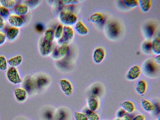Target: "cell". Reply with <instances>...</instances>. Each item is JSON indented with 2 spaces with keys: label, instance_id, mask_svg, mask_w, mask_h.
<instances>
[{
  "label": "cell",
  "instance_id": "6da1fadb",
  "mask_svg": "<svg viewBox=\"0 0 160 120\" xmlns=\"http://www.w3.org/2000/svg\"><path fill=\"white\" fill-rule=\"evenodd\" d=\"M60 22L65 26L72 25L76 23L77 18L73 12L70 11H62L59 14Z\"/></svg>",
  "mask_w": 160,
  "mask_h": 120
},
{
  "label": "cell",
  "instance_id": "7a4b0ae2",
  "mask_svg": "<svg viewBox=\"0 0 160 120\" xmlns=\"http://www.w3.org/2000/svg\"><path fill=\"white\" fill-rule=\"evenodd\" d=\"M73 36V29L70 26H64L63 27L62 35L58 39V43L61 45H67L72 39Z\"/></svg>",
  "mask_w": 160,
  "mask_h": 120
},
{
  "label": "cell",
  "instance_id": "3957f363",
  "mask_svg": "<svg viewBox=\"0 0 160 120\" xmlns=\"http://www.w3.org/2000/svg\"><path fill=\"white\" fill-rule=\"evenodd\" d=\"M6 75L8 80L12 83L18 84L22 82V79L15 67H10L7 70Z\"/></svg>",
  "mask_w": 160,
  "mask_h": 120
},
{
  "label": "cell",
  "instance_id": "277c9868",
  "mask_svg": "<svg viewBox=\"0 0 160 120\" xmlns=\"http://www.w3.org/2000/svg\"><path fill=\"white\" fill-rule=\"evenodd\" d=\"M107 32L111 38L114 39L120 35L121 29L119 25L116 22H112L109 23L107 27Z\"/></svg>",
  "mask_w": 160,
  "mask_h": 120
},
{
  "label": "cell",
  "instance_id": "5b68a950",
  "mask_svg": "<svg viewBox=\"0 0 160 120\" xmlns=\"http://www.w3.org/2000/svg\"><path fill=\"white\" fill-rule=\"evenodd\" d=\"M69 47L68 45H61L55 49L52 53V57L54 60H58L64 57L68 53Z\"/></svg>",
  "mask_w": 160,
  "mask_h": 120
},
{
  "label": "cell",
  "instance_id": "8992f818",
  "mask_svg": "<svg viewBox=\"0 0 160 120\" xmlns=\"http://www.w3.org/2000/svg\"><path fill=\"white\" fill-rule=\"evenodd\" d=\"M59 84L62 91L67 96H71L73 92V88L71 82L65 79H62L59 81Z\"/></svg>",
  "mask_w": 160,
  "mask_h": 120
},
{
  "label": "cell",
  "instance_id": "52a82bcc",
  "mask_svg": "<svg viewBox=\"0 0 160 120\" xmlns=\"http://www.w3.org/2000/svg\"><path fill=\"white\" fill-rule=\"evenodd\" d=\"M141 69L139 66L135 65L131 67L128 71L126 76V79L129 81H134L140 76Z\"/></svg>",
  "mask_w": 160,
  "mask_h": 120
},
{
  "label": "cell",
  "instance_id": "ba28073f",
  "mask_svg": "<svg viewBox=\"0 0 160 120\" xmlns=\"http://www.w3.org/2000/svg\"><path fill=\"white\" fill-rule=\"evenodd\" d=\"M8 21L11 26L18 28L22 27L24 22L23 19L21 17L16 15H9Z\"/></svg>",
  "mask_w": 160,
  "mask_h": 120
},
{
  "label": "cell",
  "instance_id": "9c48e42d",
  "mask_svg": "<svg viewBox=\"0 0 160 120\" xmlns=\"http://www.w3.org/2000/svg\"><path fill=\"white\" fill-rule=\"evenodd\" d=\"M105 55V51L103 48H96L94 50L92 54V59L94 62L97 64L101 63L103 60Z\"/></svg>",
  "mask_w": 160,
  "mask_h": 120
},
{
  "label": "cell",
  "instance_id": "30bf717a",
  "mask_svg": "<svg viewBox=\"0 0 160 120\" xmlns=\"http://www.w3.org/2000/svg\"><path fill=\"white\" fill-rule=\"evenodd\" d=\"M52 49V43L42 40L39 45V51L41 54L43 56H47L49 55Z\"/></svg>",
  "mask_w": 160,
  "mask_h": 120
},
{
  "label": "cell",
  "instance_id": "8fae6325",
  "mask_svg": "<svg viewBox=\"0 0 160 120\" xmlns=\"http://www.w3.org/2000/svg\"><path fill=\"white\" fill-rule=\"evenodd\" d=\"M14 92L15 97L18 101L23 102L26 100L28 94L25 89L21 88H15Z\"/></svg>",
  "mask_w": 160,
  "mask_h": 120
},
{
  "label": "cell",
  "instance_id": "7c38bea8",
  "mask_svg": "<svg viewBox=\"0 0 160 120\" xmlns=\"http://www.w3.org/2000/svg\"><path fill=\"white\" fill-rule=\"evenodd\" d=\"M74 29L76 32L80 35H86L88 32V29L81 21H78L76 22Z\"/></svg>",
  "mask_w": 160,
  "mask_h": 120
},
{
  "label": "cell",
  "instance_id": "4fadbf2b",
  "mask_svg": "<svg viewBox=\"0 0 160 120\" xmlns=\"http://www.w3.org/2000/svg\"><path fill=\"white\" fill-rule=\"evenodd\" d=\"M143 69L145 72L152 74L155 72L156 70L155 63L151 60H148L145 63Z\"/></svg>",
  "mask_w": 160,
  "mask_h": 120
},
{
  "label": "cell",
  "instance_id": "5bb4252c",
  "mask_svg": "<svg viewBox=\"0 0 160 120\" xmlns=\"http://www.w3.org/2000/svg\"><path fill=\"white\" fill-rule=\"evenodd\" d=\"M87 102L89 109L94 111L98 108V102L96 97L93 95L91 96L88 99Z\"/></svg>",
  "mask_w": 160,
  "mask_h": 120
},
{
  "label": "cell",
  "instance_id": "9a60e30c",
  "mask_svg": "<svg viewBox=\"0 0 160 120\" xmlns=\"http://www.w3.org/2000/svg\"><path fill=\"white\" fill-rule=\"evenodd\" d=\"M147 84L143 80H141L137 82L135 87V90L140 95L144 94L147 89Z\"/></svg>",
  "mask_w": 160,
  "mask_h": 120
},
{
  "label": "cell",
  "instance_id": "2e32d148",
  "mask_svg": "<svg viewBox=\"0 0 160 120\" xmlns=\"http://www.w3.org/2000/svg\"><path fill=\"white\" fill-rule=\"evenodd\" d=\"M104 20L103 15L100 12H95L92 14L88 18L90 22L96 24L102 23Z\"/></svg>",
  "mask_w": 160,
  "mask_h": 120
},
{
  "label": "cell",
  "instance_id": "e0dca14e",
  "mask_svg": "<svg viewBox=\"0 0 160 120\" xmlns=\"http://www.w3.org/2000/svg\"><path fill=\"white\" fill-rule=\"evenodd\" d=\"M151 51L154 54L158 55L160 53V39L159 37L155 38L151 42Z\"/></svg>",
  "mask_w": 160,
  "mask_h": 120
},
{
  "label": "cell",
  "instance_id": "ac0fdd59",
  "mask_svg": "<svg viewBox=\"0 0 160 120\" xmlns=\"http://www.w3.org/2000/svg\"><path fill=\"white\" fill-rule=\"evenodd\" d=\"M138 2L140 10L142 12H147L150 9L152 5L151 0H139Z\"/></svg>",
  "mask_w": 160,
  "mask_h": 120
},
{
  "label": "cell",
  "instance_id": "d6986e66",
  "mask_svg": "<svg viewBox=\"0 0 160 120\" xmlns=\"http://www.w3.org/2000/svg\"><path fill=\"white\" fill-rule=\"evenodd\" d=\"M28 11V8L26 5L18 4L14 7V12L16 15L19 16L26 15Z\"/></svg>",
  "mask_w": 160,
  "mask_h": 120
},
{
  "label": "cell",
  "instance_id": "ffe728a7",
  "mask_svg": "<svg viewBox=\"0 0 160 120\" xmlns=\"http://www.w3.org/2000/svg\"><path fill=\"white\" fill-rule=\"evenodd\" d=\"M19 32L18 28L11 27L9 28L7 32V37L10 40L15 39L18 35Z\"/></svg>",
  "mask_w": 160,
  "mask_h": 120
},
{
  "label": "cell",
  "instance_id": "44dd1931",
  "mask_svg": "<svg viewBox=\"0 0 160 120\" xmlns=\"http://www.w3.org/2000/svg\"><path fill=\"white\" fill-rule=\"evenodd\" d=\"M22 61V56L18 55L9 59L7 62L11 67H15L20 65Z\"/></svg>",
  "mask_w": 160,
  "mask_h": 120
},
{
  "label": "cell",
  "instance_id": "7402d4cb",
  "mask_svg": "<svg viewBox=\"0 0 160 120\" xmlns=\"http://www.w3.org/2000/svg\"><path fill=\"white\" fill-rule=\"evenodd\" d=\"M122 108L126 112L131 113L135 110V107L133 104L129 101H125L120 104Z\"/></svg>",
  "mask_w": 160,
  "mask_h": 120
},
{
  "label": "cell",
  "instance_id": "603a6c76",
  "mask_svg": "<svg viewBox=\"0 0 160 120\" xmlns=\"http://www.w3.org/2000/svg\"><path fill=\"white\" fill-rule=\"evenodd\" d=\"M141 105L143 109L147 112L151 111L154 108L153 105L151 102L145 99H142Z\"/></svg>",
  "mask_w": 160,
  "mask_h": 120
},
{
  "label": "cell",
  "instance_id": "cb8c5ba5",
  "mask_svg": "<svg viewBox=\"0 0 160 120\" xmlns=\"http://www.w3.org/2000/svg\"><path fill=\"white\" fill-rule=\"evenodd\" d=\"M88 120H99V116L94 111H92L88 108L85 110L84 113Z\"/></svg>",
  "mask_w": 160,
  "mask_h": 120
},
{
  "label": "cell",
  "instance_id": "d4e9b609",
  "mask_svg": "<svg viewBox=\"0 0 160 120\" xmlns=\"http://www.w3.org/2000/svg\"><path fill=\"white\" fill-rule=\"evenodd\" d=\"M155 30V27L152 24H150L146 26L144 29L146 37L147 38H151L153 35Z\"/></svg>",
  "mask_w": 160,
  "mask_h": 120
},
{
  "label": "cell",
  "instance_id": "484cf974",
  "mask_svg": "<svg viewBox=\"0 0 160 120\" xmlns=\"http://www.w3.org/2000/svg\"><path fill=\"white\" fill-rule=\"evenodd\" d=\"M54 38V32L51 29H47L44 35V40L46 42L52 43Z\"/></svg>",
  "mask_w": 160,
  "mask_h": 120
},
{
  "label": "cell",
  "instance_id": "4316f807",
  "mask_svg": "<svg viewBox=\"0 0 160 120\" xmlns=\"http://www.w3.org/2000/svg\"><path fill=\"white\" fill-rule=\"evenodd\" d=\"M1 6L7 9H10L15 7L16 1L13 0H0Z\"/></svg>",
  "mask_w": 160,
  "mask_h": 120
},
{
  "label": "cell",
  "instance_id": "83f0119b",
  "mask_svg": "<svg viewBox=\"0 0 160 120\" xmlns=\"http://www.w3.org/2000/svg\"><path fill=\"white\" fill-rule=\"evenodd\" d=\"M123 4L126 7L134 8L137 7L138 6V1L136 0H122Z\"/></svg>",
  "mask_w": 160,
  "mask_h": 120
},
{
  "label": "cell",
  "instance_id": "f1b7e54d",
  "mask_svg": "<svg viewBox=\"0 0 160 120\" xmlns=\"http://www.w3.org/2000/svg\"><path fill=\"white\" fill-rule=\"evenodd\" d=\"M8 68V62L6 58L3 56H0V70L5 71Z\"/></svg>",
  "mask_w": 160,
  "mask_h": 120
},
{
  "label": "cell",
  "instance_id": "f546056e",
  "mask_svg": "<svg viewBox=\"0 0 160 120\" xmlns=\"http://www.w3.org/2000/svg\"><path fill=\"white\" fill-rule=\"evenodd\" d=\"M63 26L62 24H59L57 27L54 32V38L59 39L61 37L63 30Z\"/></svg>",
  "mask_w": 160,
  "mask_h": 120
},
{
  "label": "cell",
  "instance_id": "4dcf8cb0",
  "mask_svg": "<svg viewBox=\"0 0 160 120\" xmlns=\"http://www.w3.org/2000/svg\"><path fill=\"white\" fill-rule=\"evenodd\" d=\"M73 116L75 120H88L86 114L83 113L76 111Z\"/></svg>",
  "mask_w": 160,
  "mask_h": 120
},
{
  "label": "cell",
  "instance_id": "1f68e13d",
  "mask_svg": "<svg viewBox=\"0 0 160 120\" xmlns=\"http://www.w3.org/2000/svg\"><path fill=\"white\" fill-rule=\"evenodd\" d=\"M142 48L143 51L146 52H149L151 51V42L145 41L142 44Z\"/></svg>",
  "mask_w": 160,
  "mask_h": 120
},
{
  "label": "cell",
  "instance_id": "d6a6232c",
  "mask_svg": "<svg viewBox=\"0 0 160 120\" xmlns=\"http://www.w3.org/2000/svg\"><path fill=\"white\" fill-rule=\"evenodd\" d=\"M8 10L2 6H0V15L2 17L6 18L9 16Z\"/></svg>",
  "mask_w": 160,
  "mask_h": 120
},
{
  "label": "cell",
  "instance_id": "836d02e7",
  "mask_svg": "<svg viewBox=\"0 0 160 120\" xmlns=\"http://www.w3.org/2000/svg\"><path fill=\"white\" fill-rule=\"evenodd\" d=\"M60 2L61 4L62 5H66L77 4L78 2L79 1L77 0H61Z\"/></svg>",
  "mask_w": 160,
  "mask_h": 120
},
{
  "label": "cell",
  "instance_id": "e575fe53",
  "mask_svg": "<svg viewBox=\"0 0 160 120\" xmlns=\"http://www.w3.org/2000/svg\"><path fill=\"white\" fill-rule=\"evenodd\" d=\"M40 78L37 80V85L40 87L44 86L47 84L48 81L46 79L44 78L43 77H40Z\"/></svg>",
  "mask_w": 160,
  "mask_h": 120
},
{
  "label": "cell",
  "instance_id": "d590c367",
  "mask_svg": "<svg viewBox=\"0 0 160 120\" xmlns=\"http://www.w3.org/2000/svg\"><path fill=\"white\" fill-rule=\"evenodd\" d=\"M126 112L122 108L118 110L116 114V117L118 118H121L125 115Z\"/></svg>",
  "mask_w": 160,
  "mask_h": 120
},
{
  "label": "cell",
  "instance_id": "8d00e7d4",
  "mask_svg": "<svg viewBox=\"0 0 160 120\" xmlns=\"http://www.w3.org/2000/svg\"><path fill=\"white\" fill-rule=\"evenodd\" d=\"M6 40V37L3 33L0 32V46L3 45Z\"/></svg>",
  "mask_w": 160,
  "mask_h": 120
},
{
  "label": "cell",
  "instance_id": "74e56055",
  "mask_svg": "<svg viewBox=\"0 0 160 120\" xmlns=\"http://www.w3.org/2000/svg\"><path fill=\"white\" fill-rule=\"evenodd\" d=\"M145 119L144 115L139 114L136 116L132 120H145Z\"/></svg>",
  "mask_w": 160,
  "mask_h": 120
},
{
  "label": "cell",
  "instance_id": "f35d334b",
  "mask_svg": "<svg viewBox=\"0 0 160 120\" xmlns=\"http://www.w3.org/2000/svg\"><path fill=\"white\" fill-rule=\"evenodd\" d=\"M37 30L39 32H42L44 29L43 25L41 24H38L36 26Z\"/></svg>",
  "mask_w": 160,
  "mask_h": 120
},
{
  "label": "cell",
  "instance_id": "ab89813d",
  "mask_svg": "<svg viewBox=\"0 0 160 120\" xmlns=\"http://www.w3.org/2000/svg\"><path fill=\"white\" fill-rule=\"evenodd\" d=\"M160 55H157L154 58V62L158 64L160 63Z\"/></svg>",
  "mask_w": 160,
  "mask_h": 120
},
{
  "label": "cell",
  "instance_id": "60d3db41",
  "mask_svg": "<svg viewBox=\"0 0 160 120\" xmlns=\"http://www.w3.org/2000/svg\"><path fill=\"white\" fill-rule=\"evenodd\" d=\"M99 89L97 88H95L93 89L92 90V95L96 97L97 95L99 93L98 92H99Z\"/></svg>",
  "mask_w": 160,
  "mask_h": 120
},
{
  "label": "cell",
  "instance_id": "b9f144b4",
  "mask_svg": "<svg viewBox=\"0 0 160 120\" xmlns=\"http://www.w3.org/2000/svg\"><path fill=\"white\" fill-rule=\"evenodd\" d=\"M4 26V22L3 18L0 15V29H2Z\"/></svg>",
  "mask_w": 160,
  "mask_h": 120
},
{
  "label": "cell",
  "instance_id": "7bdbcfd3",
  "mask_svg": "<svg viewBox=\"0 0 160 120\" xmlns=\"http://www.w3.org/2000/svg\"><path fill=\"white\" fill-rule=\"evenodd\" d=\"M121 118V120H132L131 118L129 116L126 115Z\"/></svg>",
  "mask_w": 160,
  "mask_h": 120
},
{
  "label": "cell",
  "instance_id": "ee69618b",
  "mask_svg": "<svg viewBox=\"0 0 160 120\" xmlns=\"http://www.w3.org/2000/svg\"><path fill=\"white\" fill-rule=\"evenodd\" d=\"M157 120H160V115H158L157 117Z\"/></svg>",
  "mask_w": 160,
  "mask_h": 120
},
{
  "label": "cell",
  "instance_id": "f6af8a7d",
  "mask_svg": "<svg viewBox=\"0 0 160 120\" xmlns=\"http://www.w3.org/2000/svg\"><path fill=\"white\" fill-rule=\"evenodd\" d=\"M114 120H121V119H119L118 118L115 119Z\"/></svg>",
  "mask_w": 160,
  "mask_h": 120
},
{
  "label": "cell",
  "instance_id": "bcb514c9",
  "mask_svg": "<svg viewBox=\"0 0 160 120\" xmlns=\"http://www.w3.org/2000/svg\"></svg>",
  "mask_w": 160,
  "mask_h": 120
}]
</instances>
